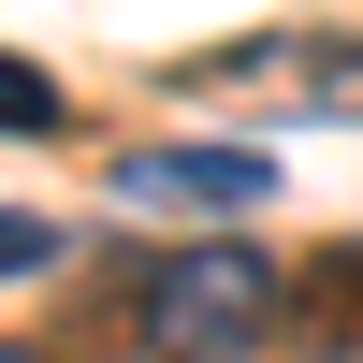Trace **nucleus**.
Listing matches in <instances>:
<instances>
[{"label":"nucleus","mask_w":363,"mask_h":363,"mask_svg":"<svg viewBox=\"0 0 363 363\" xmlns=\"http://www.w3.org/2000/svg\"><path fill=\"white\" fill-rule=\"evenodd\" d=\"M131 320H145L160 363H262V349L291 335V277L247 247V233H189V247L145 277Z\"/></svg>","instance_id":"f257e3e1"},{"label":"nucleus","mask_w":363,"mask_h":363,"mask_svg":"<svg viewBox=\"0 0 363 363\" xmlns=\"http://www.w3.org/2000/svg\"><path fill=\"white\" fill-rule=\"evenodd\" d=\"M174 87H277L291 116H335V131H363V29H247V44L174 58Z\"/></svg>","instance_id":"f03ea898"},{"label":"nucleus","mask_w":363,"mask_h":363,"mask_svg":"<svg viewBox=\"0 0 363 363\" xmlns=\"http://www.w3.org/2000/svg\"><path fill=\"white\" fill-rule=\"evenodd\" d=\"M102 203H131V218H262L277 203V145H116Z\"/></svg>","instance_id":"7ed1b4c3"},{"label":"nucleus","mask_w":363,"mask_h":363,"mask_svg":"<svg viewBox=\"0 0 363 363\" xmlns=\"http://www.w3.org/2000/svg\"><path fill=\"white\" fill-rule=\"evenodd\" d=\"M291 335H306L320 363H363V233H349V247H320L306 277H291Z\"/></svg>","instance_id":"20e7f679"},{"label":"nucleus","mask_w":363,"mask_h":363,"mask_svg":"<svg viewBox=\"0 0 363 363\" xmlns=\"http://www.w3.org/2000/svg\"><path fill=\"white\" fill-rule=\"evenodd\" d=\"M58 116H73V102H58V73H44V58H15V44H0V131H58Z\"/></svg>","instance_id":"39448f33"},{"label":"nucleus","mask_w":363,"mask_h":363,"mask_svg":"<svg viewBox=\"0 0 363 363\" xmlns=\"http://www.w3.org/2000/svg\"><path fill=\"white\" fill-rule=\"evenodd\" d=\"M58 247H73V233H58V218H29V203H0V291H15V277H44Z\"/></svg>","instance_id":"423d86ee"},{"label":"nucleus","mask_w":363,"mask_h":363,"mask_svg":"<svg viewBox=\"0 0 363 363\" xmlns=\"http://www.w3.org/2000/svg\"><path fill=\"white\" fill-rule=\"evenodd\" d=\"M0 363H29V349H0Z\"/></svg>","instance_id":"0eeeda50"}]
</instances>
